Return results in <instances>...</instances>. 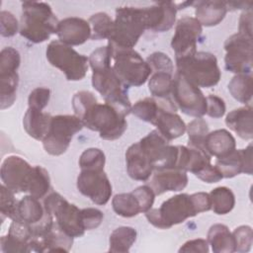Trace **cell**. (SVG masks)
Instances as JSON below:
<instances>
[{
    "label": "cell",
    "instance_id": "cell-1",
    "mask_svg": "<svg viewBox=\"0 0 253 253\" xmlns=\"http://www.w3.org/2000/svg\"><path fill=\"white\" fill-rule=\"evenodd\" d=\"M58 20L49 4L38 1L22 3L19 33L34 43L43 42L56 34Z\"/></svg>",
    "mask_w": 253,
    "mask_h": 253
},
{
    "label": "cell",
    "instance_id": "cell-2",
    "mask_svg": "<svg viewBox=\"0 0 253 253\" xmlns=\"http://www.w3.org/2000/svg\"><path fill=\"white\" fill-rule=\"evenodd\" d=\"M79 119L84 126L99 132L100 137L105 140L120 138L127 127L126 115L106 102L101 104L97 101Z\"/></svg>",
    "mask_w": 253,
    "mask_h": 253
},
{
    "label": "cell",
    "instance_id": "cell-3",
    "mask_svg": "<svg viewBox=\"0 0 253 253\" xmlns=\"http://www.w3.org/2000/svg\"><path fill=\"white\" fill-rule=\"evenodd\" d=\"M177 73L197 87L211 88L215 86L221 76L214 54L197 51L193 55L175 59Z\"/></svg>",
    "mask_w": 253,
    "mask_h": 253
},
{
    "label": "cell",
    "instance_id": "cell-4",
    "mask_svg": "<svg viewBox=\"0 0 253 253\" xmlns=\"http://www.w3.org/2000/svg\"><path fill=\"white\" fill-rule=\"evenodd\" d=\"M108 46L112 60H114L113 69L126 87H138L149 79L151 69L137 51L133 48H123L109 43Z\"/></svg>",
    "mask_w": 253,
    "mask_h": 253
},
{
    "label": "cell",
    "instance_id": "cell-5",
    "mask_svg": "<svg viewBox=\"0 0 253 253\" xmlns=\"http://www.w3.org/2000/svg\"><path fill=\"white\" fill-rule=\"evenodd\" d=\"M145 30L142 8L119 7L116 10L114 29L108 43L118 47L132 48Z\"/></svg>",
    "mask_w": 253,
    "mask_h": 253
},
{
    "label": "cell",
    "instance_id": "cell-6",
    "mask_svg": "<svg viewBox=\"0 0 253 253\" xmlns=\"http://www.w3.org/2000/svg\"><path fill=\"white\" fill-rule=\"evenodd\" d=\"M145 213L149 223L160 229H168L199 213L192 195L178 194L164 201L160 208L150 209Z\"/></svg>",
    "mask_w": 253,
    "mask_h": 253
},
{
    "label": "cell",
    "instance_id": "cell-7",
    "mask_svg": "<svg viewBox=\"0 0 253 253\" xmlns=\"http://www.w3.org/2000/svg\"><path fill=\"white\" fill-rule=\"evenodd\" d=\"M92 85L109 103L127 116L131 104L127 95V87L120 80L112 65L103 66L92 70Z\"/></svg>",
    "mask_w": 253,
    "mask_h": 253
},
{
    "label": "cell",
    "instance_id": "cell-8",
    "mask_svg": "<svg viewBox=\"0 0 253 253\" xmlns=\"http://www.w3.org/2000/svg\"><path fill=\"white\" fill-rule=\"evenodd\" d=\"M45 54L48 62L61 70L69 81L82 80L88 71V57L59 40L48 43Z\"/></svg>",
    "mask_w": 253,
    "mask_h": 253
},
{
    "label": "cell",
    "instance_id": "cell-9",
    "mask_svg": "<svg viewBox=\"0 0 253 253\" xmlns=\"http://www.w3.org/2000/svg\"><path fill=\"white\" fill-rule=\"evenodd\" d=\"M84 127L76 115H57L50 120L47 134L42 139L44 150L53 156L63 154L69 147L74 134Z\"/></svg>",
    "mask_w": 253,
    "mask_h": 253
},
{
    "label": "cell",
    "instance_id": "cell-10",
    "mask_svg": "<svg viewBox=\"0 0 253 253\" xmlns=\"http://www.w3.org/2000/svg\"><path fill=\"white\" fill-rule=\"evenodd\" d=\"M43 208L50 213L58 227L72 237H80L85 229L81 222V210L68 203L60 194L52 192L44 197Z\"/></svg>",
    "mask_w": 253,
    "mask_h": 253
},
{
    "label": "cell",
    "instance_id": "cell-11",
    "mask_svg": "<svg viewBox=\"0 0 253 253\" xmlns=\"http://www.w3.org/2000/svg\"><path fill=\"white\" fill-rule=\"evenodd\" d=\"M171 95L182 113L195 118H202L207 114V97L199 87L177 72L174 74Z\"/></svg>",
    "mask_w": 253,
    "mask_h": 253
},
{
    "label": "cell",
    "instance_id": "cell-12",
    "mask_svg": "<svg viewBox=\"0 0 253 253\" xmlns=\"http://www.w3.org/2000/svg\"><path fill=\"white\" fill-rule=\"evenodd\" d=\"M140 146L152 163L153 170L175 169L178 159V145H171L157 129L151 130L139 141Z\"/></svg>",
    "mask_w": 253,
    "mask_h": 253
},
{
    "label": "cell",
    "instance_id": "cell-13",
    "mask_svg": "<svg viewBox=\"0 0 253 253\" xmlns=\"http://www.w3.org/2000/svg\"><path fill=\"white\" fill-rule=\"evenodd\" d=\"M225 68L236 74L252 71V38L236 33L224 42Z\"/></svg>",
    "mask_w": 253,
    "mask_h": 253
},
{
    "label": "cell",
    "instance_id": "cell-14",
    "mask_svg": "<svg viewBox=\"0 0 253 253\" xmlns=\"http://www.w3.org/2000/svg\"><path fill=\"white\" fill-rule=\"evenodd\" d=\"M203 26L195 17L186 16L178 20L171 46L175 59L193 55L197 52V44L202 38Z\"/></svg>",
    "mask_w": 253,
    "mask_h": 253
},
{
    "label": "cell",
    "instance_id": "cell-15",
    "mask_svg": "<svg viewBox=\"0 0 253 253\" xmlns=\"http://www.w3.org/2000/svg\"><path fill=\"white\" fill-rule=\"evenodd\" d=\"M77 189L99 206H104L110 201L113 191L104 170H81L77 177Z\"/></svg>",
    "mask_w": 253,
    "mask_h": 253
},
{
    "label": "cell",
    "instance_id": "cell-16",
    "mask_svg": "<svg viewBox=\"0 0 253 253\" xmlns=\"http://www.w3.org/2000/svg\"><path fill=\"white\" fill-rule=\"evenodd\" d=\"M159 108L152 122L160 134L171 141L182 136L186 131V124L176 113L178 108L174 101L169 98H158Z\"/></svg>",
    "mask_w": 253,
    "mask_h": 253
},
{
    "label": "cell",
    "instance_id": "cell-17",
    "mask_svg": "<svg viewBox=\"0 0 253 253\" xmlns=\"http://www.w3.org/2000/svg\"><path fill=\"white\" fill-rule=\"evenodd\" d=\"M32 168L33 166L20 156L10 155L6 157L0 169L2 184L16 194L27 192Z\"/></svg>",
    "mask_w": 253,
    "mask_h": 253
},
{
    "label": "cell",
    "instance_id": "cell-18",
    "mask_svg": "<svg viewBox=\"0 0 253 253\" xmlns=\"http://www.w3.org/2000/svg\"><path fill=\"white\" fill-rule=\"evenodd\" d=\"M177 11V5L172 1H161L142 8L146 30L158 33L169 31L175 24Z\"/></svg>",
    "mask_w": 253,
    "mask_h": 253
},
{
    "label": "cell",
    "instance_id": "cell-19",
    "mask_svg": "<svg viewBox=\"0 0 253 253\" xmlns=\"http://www.w3.org/2000/svg\"><path fill=\"white\" fill-rule=\"evenodd\" d=\"M215 166L223 178H233L240 173L251 175L253 172L252 144L244 149H234L228 154L216 158Z\"/></svg>",
    "mask_w": 253,
    "mask_h": 253
},
{
    "label": "cell",
    "instance_id": "cell-20",
    "mask_svg": "<svg viewBox=\"0 0 253 253\" xmlns=\"http://www.w3.org/2000/svg\"><path fill=\"white\" fill-rule=\"evenodd\" d=\"M91 26L79 17H67L58 22L56 35L60 42L70 46L80 45L91 39Z\"/></svg>",
    "mask_w": 253,
    "mask_h": 253
},
{
    "label": "cell",
    "instance_id": "cell-21",
    "mask_svg": "<svg viewBox=\"0 0 253 253\" xmlns=\"http://www.w3.org/2000/svg\"><path fill=\"white\" fill-rule=\"evenodd\" d=\"M152 177L148 182L155 196L165 192L182 191L188 184V175L179 169H163L153 171Z\"/></svg>",
    "mask_w": 253,
    "mask_h": 253
},
{
    "label": "cell",
    "instance_id": "cell-22",
    "mask_svg": "<svg viewBox=\"0 0 253 253\" xmlns=\"http://www.w3.org/2000/svg\"><path fill=\"white\" fill-rule=\"evenodd\" d=\"M128 176L136 181H147L153 173V166L139 142L132 143L126 151Z\"/></svg>",
    "mask_w": 253,
    "mask_h": 253
},
{
    "label": "cell",
    "instance_id": "cell-23",
    "mask_svg": "<svg viewBox=\"0 0 253 253\" xmlns=\"http://www.w3.org/2000/svg\"><path fill=\"white\" fill-rule=\"evenodd\" d=\"M73 238L54 222L52 228L42 238H32L30 241L31 252H68L72 247Z\"/></svg>",
    "mask_w": 253,
    "mask_h": 253
},
{
    "label": "cell",
    "instance_id": "cell-24",
    "mask_svg": "<svg viewBox=\"0 0 253 253\" xmlns=\"http://www.w3.org/2000/svg\"><path fill=\"white\" fill-rule=\"evenodd\" d=\"M193 6L196 8V19L202 26L213 27L218 25L227 13L225 2L218 0L194 1Z\"/></svg>",
    "mask_w": 253,
    "mask_h": 253
},
{
    "label": "cell",
    "instance_id": "cell-25",
    "mask_svg": "<svg viewBox=\"0 0 253 253\" xmlns=\"http://www.w3.org/2000/svg\"><path fill=\"white\" fill-rule=\"evenodd\" d=\"M225 125L233 130L239 137L245 140L253 137V115L252 107H245L232 110L226 115Z\"/></svg>",
    "mask_w": 253,
    "mask_h": 253
},
{
    "label": "cell",
    "instance_id": "cell-26",
    "mask_svg": "<svg viewBox=\"0 0 253 253\" xmlns=\"http://www.w3.org/2000/svg\"><path fill=\"white\" fill-rule=\"evenodd\" d=\"M51 117L42 111L28 108L23 118L24 128L31 137L42 141L47 134Z\"/></svg>",
    "mask_w": 253,
    "mask_h": 253
},
{
    "label": "cell",
    "instance_id": "cell-27",
    "mask_svg": "<svg viewBox=\"0 0 253 253\" xmlns=\"http://www.w3.org/2000/svg\"><path fill=\"white\" fill-rule=\"evenodd\" d=\"M235 138L226 129H216L209 132L205 139V146L211 156L222 157L235 149Z\"/></svg>",
    "mask_w": 253,
    "mask_h": 253
},
{
    "label": "cell",
    "instance_id": "cell-28",
    "mask_svg": "<svg viewBox=\"0 0 253 253\" xmlns=\"http://www.w3.org/2000/svg\"><path fill=\"white\" fill-rule=\"evenodd\" d=\"M207 241L214 253L235 252L234 237L224 224L215 223L211 225L208 231Z\"/></svg>",
    "mask_w": 253,
    "mask_h": 253
},
{
    "label": "cell",
    "instance_id": "cell-29",
    "mask_svg": "<svg viewBox=\"0 0 253 253\" xmlns=\"http://www.w3.org/2000/svg\"><path fill=\"white\" fill-rule=\"evenodd\" d=\"M44 213V208L39 199L28 195L18 201L16 218L14 220H21L34 225L42 219Z\"/></svg>",
    "mask_w": 253,
    "mask_h": 253
},
{
    "label": "cell",
    "instance_id": "cell-30",
    "mask_svg": "<svg viewBox=\"0 0 253 253\" xmlns=\"http://www.w3.org/2000/svg\"><path fill=\"white\" fill-rule=\"evenodd\" d=\"M137 232L131 226H120L113 230L110 235V252L127 253L136 240Z\"/></svg>",
    "mask_w": 253,
    "mask_h": 253
},
{
    "label": "cell",
    "instance_id": "cell-31",
    "mask_svg": "<svg viewBox=\"0 0 253 253\" xmlns=\"http://www.w3.org/2000/svg\"><path fill=\"white\" fill-rule=\"evenodd\" d=\"M50 189V178L48 172L42 166H33L28 184V193L37 198L42 199Z\"/></svg>",
    "mask_w": 253,
    "mask_h": 253
},
{
    "label": "cell",
    "instance_id": "cell-32",
    "mask_svg": "<svg viewBox=\"0 0 253 253\" xmlns=\"http://www.w3.org/2000/svg\"><path fill=\"white\" fill-rule=\"evenodd\" d=\"M211 210L216 214H226L232 211L235 205L233 192L227 187H216L210 193Z\"/></svg>",
    "mask_w": 253,
    "mask_h": 253
},
{
    "label": "cell",
    "instance_id": "cell-33",
    "mask_svg": "<svg viewBox=\"0 0 253 253\" xmlns=\"http://www.w3.org/2000/svg\"><path fill=\"white\" fill-rule=\"evenodd\" d=\"M253 80L250 74H236L228 83L231 96L242 104L250 103L252 99Z\"/></svg>",
    "mask_w": 253,
    "mask_h": 253
},
{
    "label": "cell",
    "instance_id": "cell-34",
    "mask_svg": "<svg viewBox=\"0 0 253 253\" xmlns=\"http://www.w3.org/2000/svg\"><path fill=\"white\" fill-rule=\"evenodd\" d=\"M112 206L114 211L123 217H133L141 212L139 203L132 192L115 195Z\"/></svg>",
    "mask_w": 253,
    "mask_h": 253
},
{
    "label": "cell",
    "instance_id": "cell-35",
    "mask_svg": "<svg viewBox=\"0 0 253 253\" xmlns=\"http://www.w3.org/2000/svg\"><path fill=\"white\" fill-rule=\"evenodd\" d=\"M174 74L158 71L152 72L148 79V89L154 98H169L172 94Z\"/></svg>",
    "mask_w": 253,
    "mask_h": 253
},
{
    "label": "cell",
    "instance_id": "cell-36",
    "mask_svg": "<svg viewBox=\"0 0 253 253\" xmlns=\"http://www.w3.org/2000/svg\"><path fill=\"white\" fill-rule=\"evenodd\" d=\"M0 108L5 110L10 108L17 98L19 75L17 72L0 74Z\"/></svg>",
    "mask_w": 253,
    "mask_h": 253
},
{
    "label": "cell",
    "instance_id": "cell-37",
    "mask_svg": "<svg viewBox=\"0 0 253 253\" xmlns=\"http://www.w3.org/2000/svg\"><path fill=\"white\" fill-rule=\"evenodd\" d=\"M88 22L91 26V39L93 41L110 39L114 29V21L107 13L98 12L92 15Z\"/></svg>",
    "mask_w": 253,
    "mask_h": 253
},
{
    "label": "cell",
    "instance_id": "cell-38",
    "mask_svg": "<svg viewBox=\"0 0 253 253\" xmlns=\"http://www.w3.org/2000/svg\"><path fill=\"white\" fill-rule=\"evenodd\" d=\"M186 131L188 133V146L207 151L205 139L209 133V125L203 118H197L190 122L186 126Z\"/></svg>",
    "mask_w": 253,
    "mask_h": 253
},
{
    "label": "cell",
    "instance_id": "cell-39",
    "mask_svg": "<svg viewBox=\"0 0 253 253\" xmlns=\"http://www.w3.org/2000/svg\"><path fill=\"white\" fill-rule=\"evenodd\" d=\"M158 108H159L158 98L146 97L134 103V105L131 106L130 113L133 114L135 117H137L139 120L152 124L157 114Z\"/></svg>",
    "mask_w": 253,
    "mask_h": 253
},
{
    "label": "cell",
    "instance_id": "cell-40",
    "mask_svg": "<svg viewBox=\"0 0 253 253\" xmlns=\"http://www.w3.org/2000/svg\"><path fill=\"white\" fill-rule=\"evenodd\" d=\"M106 156L104 152L95 147L85 149L79 158L81 170H104Z\"/></svg>",
    "mask_w": 253,
    "mask_h": 253
},
{
    "label": "cell",
    "instance_id": "cell-41",
    "mask_svg": "<svg viewBox=\"0 0 253 253\" xmlns=\"http://www.w3.org/2000/svg\"><path fill=\"white\" fill-rule=\"evenodd\" d=\"M1 198H0V212L2 221L5 217L14 220L16 218L18 201L15 199V193L5 185H1Z\"/></svg>",
    "mask_w": 253,
    "mask_h": 253
},
{
    "label": "cell",
    "instance_id": "cell-42",
    "mask_svg": "<svg viewBox=\"0 0 253 253\" xmlns=\"http://www.w3.org/2000/svg\"><path fill=\"white\" fill-rule=\"evenodd\" d=\"M21 63V56L12 46L4 47L0 52V74L17 72Z\"/></svg>",
    "mask_w": 253,
    "mask_h": 253
},
{
    "label": "cell",
    "instance_id": "cell-43",
    "mask_svg": "<svg viewBox=\"0 0 253 253\" xmlns=\"http://www.w3.org/2000/svg\"><path fill=\"white\" fill-rule=\"evenodd\" d=\"M232 235L235 241V252L245 253L250 251L253 243V232L249 225H240L236 227Z\"/></svg>",
    "mask_w": 253,
    "mask_h": 253
},
{
    "label": "cell",
    "instance_id": "cell-44",
    "mask_svg": "<svg viewBox=\"0 0 253 253\" xmlns=\"http://www.w3.org/2000/svg\"><path fill=\"white\" fill-rule=\"evenodd\" d=\"M146 62L152 72L164 71L174 74V64L172 59L164 52L156 51L147 56Z\"/></svg>",
    "mask_w": 253,
    "mask_h": 253
},
{
    "label": "cell",
    "instance_id": "cell-45",
    "mask_svg": "<svg viewBox=\"0 0 253 253\" xmlns=\"http://www.w3.org/2000/svg\"><path fill=\"white\" fill-rule=\"evenodd\" d=\"M97 101L96 96L90 91L76 92L72 98V108L74 114L80 118L86 112V110Z\"/></svg>",
    "mask_w": 253,
    "mask_h": 253
},
{
    "label": "cell",
    "instance_id": "cell-46",
    "mask_svg": "<svg viewBox=\"0 0 253 253\" xmlns=\"http://www.w3.org/2000/svg\"><path fill=\"white\" fill-rule=\"evenodd\" d=\"M7 234L22 243L29 244V242L33 238V229L30 224L24 221L12 220Z\"/></svg>",
    "mask_w": 253,
    "mask_h": 253
},
{
    "label": "cell",
    "instance_id": "cell-47",
    "mask_svg": "<svg viewBox=\"0 0 253 253\" xmlns=\"http://www.w3.org/2000/svg\"><path fill=\"white\" fill-rule=\"evenodd\" d=\"M20 24L16 17L9 11L0 12V34L4 38H10L17 34Z\"/></svg>",
    "mask_w": 253,
    "mask_h": 253
},
{
    "label": "cell",
    "instance_id": "cell-48",
    "mask_svg": "<svg viewBox=\"0 0 253 253\" xmlns=\"http://www.w3.org/2000/svg\"><path fill=\"white\" fill-rule=\"evenodd\" d=\"M50 98V90L45 87L35 88L29 95V108L42 111L48 104Z\"/></svg>",
    "mask_w": 253,
    "mask_h": 253
},
{
    "label": "cell",
    "instance_id": "cell-49",
    "mask_svg": "<svg viewBox=\"0 0 253 253\" xmlns=\"http://www.w3.org/2000/svg\"><path fill=\"white\" fill-rule=\"evenodd\" d=\"M103 212L95 208H86L81 210V222L85 230L97 228L103 221Z\"/></svg>",
    "mask_w": 253,
    "mask_h": 253
},
{
    "label": "cell",
    "instance_id": "cell-50",
    "mask_svg": "<svg viewBox=\"0 0 253 253\" xmlns=\"http://www.w3.org/2000/svg\"><path fill=\"white\" fill-rule=\"evenodd\" d=\"M131 192L134 194V196L136 197L139 203L141 212H146L152 208L154 199H155V194L150 186L148 185L139 186L134 190H132Z\"/></svg>",
    "mask_w": 253,
    "mask_h": 253
},
{
    "label": "cell",
    "instance_id": "cell-51",
    "mask_svg": "<svg viewBox=\"0 0 253 253\" xmlns=\"http://www.w3.org/2000/svg\"><path fill=\"white\" fill-rule=\"evenodd\" d=\"M225 103L216 95L207 97V115L213 119H219L225 114Z\"/></svg>",
    "mask_w": 253,
    "mask_h": 253
},
{
    "label": "cell",
    "instance_id": "cell-52",
    "mask_svg": "<svg viewBox=\"0 0 253 253\" xmlns=\"http://www.w3.org/2000/svg\"><path fill=\"white\" fill-rule=\"evenodd\" d=\"M1 251L4 253H15V252H30L29 244L22 243L11 236L4 235L0 239Z\"/></svg>",
    "mask_w": 253,
    "mask_h": 253
},
{
    "label": "cell",
    "instance_id": "cell-53",
    "mask_svg": "<svg viewBox=\"0 0 253 253\" xmlns=\"http://www.w3.org/2000/svg\"><path fill=\"white\" fill-rule=\"evenodd\" d=\"M196 177L209 184L216 183L223 178L217 167L215 165H212L211 163L208 165L206 168H204L201 172H199L196 175Z\"/></svg>",
    "mask_w": 253,
    "mask_h": 253
},
{
    "label": "cell",
    "instance_id": "cell-54",
    "mask_svg": "<svg viewBox=\"0 0 253 253\" xmlns=\"http://www.w3.org/2000/svg\"><path fill=\"white\" fill-rule=\"evenodd\" d=\"M179 252H201L208 253L209 252V243L207 240L198 238L192 239L185 242L179 249Z\"/></svg>",
    "mask_w": 253,
    "mask_h": 253
},
{
    "label": "cell",
    "instance_id": "cell-55",
    "mask_svg": "<svg viewBox=\"0 0 253 253\" xmlns=\"http://www.w3.org/2000/svg\"><path fill=\"white\" fill-rule=\"evenodd\" d=\"M238 33L252 38V11L251 8L244 10L239 18Z\"/></svg>",
    "mask_w": 253,
    "mask_h": 253
}]
</instances>
